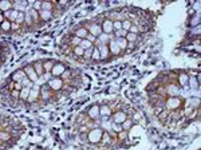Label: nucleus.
<instances>
[{
  "label": "nucleus",
  "mask_w": 201,
  "mask_h": 150,
  "mask_svg": "<svg viewBox=\"0 0 201 150\" xmlns=\"http://www.w3.org/2000/svg\"><path fill=\"white\" fill-rule=\"evenodd\" d=\"M129 32H130V34H136V35H138V26H131L130 30H129Z\"/></svg>",
  "instance_id": "c85d7f7f"
},
{
  "label": "nucleus",
  "mask_w": 201,
  "mask_h": 150,
  "mask_svg": "<svg viewBox=\"0 0 201 150\" xmlns=\"http://www.w3.org/2000/svg\"><path fill=\"white\" fill-rule=\"evenodd\" d=\"M127 118H129L127 110H126V109H125V110H119V109H118V110L113 114L111 121L114 122V123H119V125H122L123 122H125Z\"/></svg>",
  "instance_id": "7ed1b4c3"
},
{
  "label": "nucleus",
  "mask_w": 201,
  "mask_h": 150,
  "mask_svg": "<svg viewBox=\"0 0 201 150\" xmlns=\"http://www.w3.org/2000/svg\"><path fill=\"white\" fill-rule=\"evenodd\" d=\"M67 68H69V66H67L66 63L55 60V62H54V67H52V70H51V74H52V77H60V75L63 74Z\"/></svg>",
  "instance_id": "20e7f679"
},
{
  "label": "nucleus",
  "mask_w": 201,
  "mask_h": 150,
  "mask_svg": "<svg viewBox=\"0 0 201 150\" xmlns=\"http://www.w3.org/2000/svg\"><path fill=\"white\" fill-rule=\"evenodd\" d=\"M111 111H113L111 106L107 105V103H105V105L99 106V117H100V118H105V117H110V115H111Z\"/></svg>",
  "instance_id": "9d476101"
},
{
  "label": "nucleus",
  "mask_w": 201,
  "mask_h": 150,
  "mask_svg": "<svg viewBox=\"0 0 201 150\" xmlns=\"http://www.w3.org/2000/svg\"><path fill=\"white\" fill-rule=\"evenodd\" d=\"M111 130H113V131H116V133L118 134L119 131H122V125H119V123H114V122H111Z\"/></svg>",
  "instance_id": "a878e982"
},
{
  "label": "nucleus",
  "mask_w": 201,
  "mask_h": 150,
  "mask_svg": "<svg viewBox=\"0 0 201 150\" xmlns=\"http://www.w3.org/2000/svg\"><path fill=\"white\" fill-rule=\"evenodd\" d=\"M56 6V2H42V9L43 11H54Z\"/></svg>",
  "instance_id": "dca6fc26"
},
{
  "label": "nucleus",
  "mask_w": 201,
  "mask_h": 150,
  "mask_svg": "<svg viewBox=\"0 0 201 150\" xmlns=\"http://www.w3.org/2000/svg\"><path fill=\"white\" fill-rule=\"evenodd\" d=\"M86 39H87L90 43H93V44H95V42H97V38H95L94 35H91V34H89L87 36H86Z\"/></svg>",
  "instance_id": "bb28decb"
},
{
  "label": "nucleus",
  "mask_w": 201,
  "mask_h": 150,
  "mask_svg": "<svg viewBox=\"0 0 201 150\" xmlns=\"http://www.w3.org/2000/svg\"><path fill=\"white\" fill-rule=\"evenodd\" d=\"M22 68L24 70V72H26V75H27V78L30 79L31 82H34V83H36V82H38V79H39V77H38V74L35 72V70H34L32 63H27V64L23 66Z\"/></svg>",
  "instance_id": "39448f33"
},
{
  "label": "nucleus",
  "mask_w": 201,
  "mask_h": 150,
  "mask_svg": "<svg viewBox=\"0 0 201 150\" xmlns=\"http://www.w3.org/2000/svg\"><path fill=\"white\" fill-rule=\"evenodd\" d=\"M131 26H133V24H131L130 19H123V20H122V30H125V31L129 32V30H130Z\"/></svg>",
  "instance_id": "6ab92c4d"
},
{
  "label": "nucleus",
  "mask_w": 201,
  "mask_h": 150,
  "mask_svg": "<svg viewBox=\"0 0 201 150\" xmlns=\"http://www.w3.org/2000/svg\"><path fill=\"white\" fill-rule=\"evenodd\" d=\"M131 126H133V119H131V118H127V119L122 123V130L129 131V129H130Z\"/></svg>",
  "instance_id": "aec40b11"
},
{
  "label": "nucleus",
  "mask_w": 201,
  "mask_h": 150,
  "mask_svg": "<svg viewBox=\"0 0 201 150\" xmlns=\"http://www.w3.org/2000/svg\"><path fill=\"white\" fill-rule=\"evenodd\" d=\"M27 75H26V72H24V70H23L22 67L20 68H18V70H15L11 75H9V79H11L12 82H22V79L23 78H26Z\"/></svg>",
  "instance_id": "6e6552de"
},
{
  "label": "nucleus",
  "mask_w": 201,
  "mask_h": 150,
  "mask_svg": "<svg viewBox=\"0 0 201 150\" xmlns=\"http://www.w3.org/2000/svg\"><path fill=\"white\" fill-rule=\"evenodd\" d=\"M100 28H102V32L106 35H113L114 30H113V22L110 19L105 18V15H102V19H100Z\"/></svg>",
  "instance_id": "f03ea898"
},
{
  "label": "nucleus",
  "mask_w": 201,
  "mask_h": 150,
  "mask_svg": "<svg viewBox=\"0 0 201 150\" xmlns=\"http://www.w3.org/2000/svg\"><path fill=\"white\" fill-rule=\"evenodd\" d=\"M183 105V99H180V98H168L165 101V109L170 110V111H174V110H180V106Z\"/></svg>",
  "instance_id": "f257e3e1"
},
{
  "label": "nucleus",
  "mask_w": 201,
  "mask_h": 150,
  "mask_svg": "<svg viewBox=\"0 0 201 150\" xmlns=\"http://www.w3.org/2000/svg\"><path fill=\"white\" fill-rule=\"evenodd\" d=\"M169 112H170V110L164 109V110H162V111L160 112V114L157 115V117H158V119H160V121H165V119L168 118V117H169Z\"/></svg>",
  "instance_id": "412c9836"
},
{
  "label": "nucleus",
  "mask_w": 201,
  "mask_h": 150,
  "mask_svg": "<svg viewBox=\"0 0 201 150\" xmlns=\"http://www.w3.org/2000/svg\"><path fill=\"white\" fill-rule=\"evenodd\" d=\"M79 47H80L82 50L86 51V50H89V48H91V47H94V44L90 43L87 39H82V40H80V43H79Z\"/></svg>",
  "instance_id": "f3484780"
},
{
  "label": "nucleus",
  "mask_w": 201,
  "mask_h": 150,
  "mask_svg": "<svg viewBox=\"0 0 201 150\" xmlns=\"http://www.w3.org/2000/svg\"><path fill=\"white\" fill-rule=\"evenodd\" d=\"M18 13H19V11H16V9H9V11H7V12L3 13V16H4V19H6V20L11 22V23H15V22H16V18H18Z\"/></svg>",
  "instance_id": "9b49d317"
},
{
  "label": "nucleus",
  "mask_w": 201,
  "mask_h": 150,
  "mask_svg": "<svg viewBox=\"0 0 201 150\" xmlns=\"http://www.w3.org/2000/svg\"><path fill=\"white\" fill-rule=\"evenodd\" d=\"M71 32H73L76 38H79V39H86V36L89 35V31L86 30L82 24H78L76 27H74V30Z\"/></svg>",
  "instance_id": "0eeeda50"
},
{
  "label": "nucleus",
  "mask_w": 201,
  "mask_h": 150,
  "mask_svg": "<svg viewBox=\"0 0 201 150\" xmlns=\"http://www.w3.org/2000/svg\"><path fill=\"white\" fill-rule=\"evenodd\" d=\"M126 40L129 42V43H137V42H138V35H136V34H130V32H127V35H126Z\"/></svg>",
  "instance_id": "a211bd4d"
},
{
  "label": "nucleus",
  "mask_w": 201,
  "mask_h": 150,
  "mask_svg": "<svg viewBox=\"0 0 201 150\" xmlns=\"http://www.w3.org/2000/svg\"><path fill=\"white\" fill-rule=\"evenodd\" d=\"M11 34V22L4 19V22L0 24V35H8Z\"/></svg>",
  "instance_id": "f8f14e48"
},
{
  "label": "nucleus",
  "mask_w": 201,
  "mask_h": 150,
  "mask_svg": "<svg viewBox=\"0 0 201 150\" xmlns=\"http://www.w3.org/2000/svg\"><path fill=\"white\" fill-rule=\"evenodd\" d=\"M43 60V68H44V72H51L52 67H54V59H42Z\"/></svg>",
  "instance_id": "2eb2a0df"
},
{
  "label": "nucleus",
  "mask_w": 201,
  "mask_h": 150,
  "mask_svg": "<svg viewBox=\"0 0 201 150\" xmlns=\"http://www.w3.org/2000/svg\"><path fill=\"white\" fill-rule=\"evenodd\" d=\"M0 15H3V12H2V11H0Z\"/></svg>",
  "instance_id": "7c9ffc66"
},
{
  "label": "nucleus",
  "mask_w": 201,
  "mask_h": 150,
  "mask_svg": "<svg viewBox=\"0 0 201 150\" xmlns=\"http://www.w3.org/2000/svg\"><path fill=\"white\" fill-rule=\"evenodd\" d=\"M32 67H34V70H35V72L38 74V77H43V74H44V68H43V60L42 59L34 60Z\"/></svg>",
  "instance_id": "1a4fd4ad"
},
{
  "label": "nucleus",
  "mask_w": 201,
  "mask_h": 150,
  "mask_svg": "<svg viewBox=\"0 0 201 150\" xmlns=\"http://www.w3.org/2000/svg\"><path fill=\"white\" fill-rule=\"evenodd\" d=\"M178 79H180V83H181V84H186V83H188L189 77H188V75H186L185 72H183V74H180Z\"/></svg>",
  "instance_id": "b1692460"
},
{
  "label": "nucleus",
  "mask_w": 201,
  "mask_h": 150,
  "mask_svg": "<svg viewBox=\"0 0 201 150\" xmlns=\"http://www.w3.org/2000/svg\"><path fill=\"white\" fill-rule=\"evenodd\" d=\"M86 114H87L89 117V119H93V121H98L100 119V117H99V105H93V106H90L87 111H86Z\"/></svg>",
  "instance_id": "423d86ee"
},
{
  "label": "nucleus",
  "mask_w": 201,
  "mask_h": 150,
  "mask_svg": "<svg viewBox=\"0 0 201 150\" xmlns=\"http://www.w3.org/2000/svg\"><path fill=\"white\" fill-rule=\"evenodd\" d=\"M113 30H114V32L122 30V22L121 20H114L113 22Z\"/></svg>",
  "instance_id": "4be33fe9"
},
{
  "label": "nucleus",
  "mask_w": 201,
  "mask_h": 150,
  "mask_svg": "<svg viewBox=\"0 0 201 150\" xmlns=\"http://www.w3.org/2000/svg\"><path fill=\"white\" fill-rule=\"evenodd\" d=\"M116 42H117V44L119 47V50H121L122 52H125L126 48H127V44H129L126 38H116Z\"/></svg>",
  "instance_id": "4468645a"
},
{
  "label": "nucleus",
  "mask_w": 201,
  "mask_h": 150,
  "mask_svg": "<svg viewBox=\"0 0 201 150\" xmlns=\"http://www.w3.org/2000/svg\"><path fill=\"white\" fill-rule=\"evenodd\" d=\"M13 88H15V90H18V91H20L22 88H23L22 83H20V82H15V83H13Z\"/></svg>",
  "instance_id": "c756f323"
},
{
  "label": "nucleus",
  "mask_w": 201,
  "mask_h": 150,
  "mask_svg": "<svg viewBox=\"0 0 201 150\" xmlns=\"http://www.w3.org/2000/svg\"><path fill=\"white\" fill-rule=\"evenodd\" d=\"M13 6H15V2H0V11L4 13L9 9H13Z\"/></svg>",
  "instance_id": "ddd939ff"
},
{
  "label": "nucleus",
  "mask_w": 201,
  "mask_h": 150,
  "mask_svg": "<svg viewBox=\"0 0 201 150\" xmlns=\"http://www.w3.org/2000/svg\"><path fill=\"white\" fill-rule=\"evenodd\" d=\"M114 38H126V35H127V31H125V30H119V31H117V32H114Z\"/></svg>",
  "instance_id": "393cba45"
},
{
  "label": "nucleus",
  "mask_w": 201,
  "mask_h": 150,
  "mask_svg": "<svg viewBox=\"0 0 201 150\" xmlns=\"http://www.w3.org/2000/svg\"><path fill=\"white\" fill-rule=\"evenodd\" d=\"M43 78H44V81H46V82H49V81H51V79L54 78V77H52V74H51V72H44V74H43Z\"/></svg>",
  "instance_id": "cd10ccee"
},
{
  "label": "nucleus",
  "mask_w": 201,
  "mask_h": 150,
  "mask_svg": "<svg viewBox=\"0 0 201 150\" xmlns=\"http://www.w3.org/2000/svg\"><path fill=\"white\" fill-rule=\"evenodd\" d=\"M30 7L32 9H35V11L39 12L42 9V2H34V3H30Z\"/></svg>",
  "instance_id": "5701e85b"
}]
</instances>
